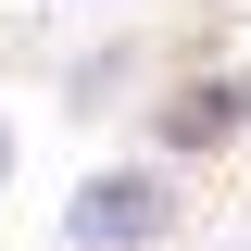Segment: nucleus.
<instances>
[{"label":"nucleus","instance_id":"f03ea898","mask_svg":"<svg viewBox=\"0 0 251 251\" xmlns=\"http://www.w3.org/2000/svg\"><path fill=\"white\" fill-rule=\"evenodd\" d=\"M138 151H163V163L251 151V63H176L163 88H138Z\"/></svg>","mask_w":251,"mask_h":251},{"label":"nucleus","instance_id":"7ed1b4c3","mask_svg":"<svg viewBox=\"0 0 251 251\" xmlns=\"http://www.w3.org/2000/svg\"><path fill=\"white\" fill-rule=\"evenodd\" d=\"M63 88H75V113H113V88H138V50H88Z\"/></svg>","mask_w":251,"mask_h":251},{"label":"nucleus","instance_id":"f257e3e1","mask_svg":"<svg viewBox=\"0 0 251 251\" xmlns=\"http://www.w3.org/2000/svg\"><path fill=\"white\" fill-rule=\"evenodd\" d=\"M176 226H188V163H163V151H113V163H88V176L63 188L50 239H63V251H163Z\"/></svg>","mask_w":251,"mask_h":251},{"label":"nucleus","instance_id":"20e7f679","mask_svg":"<svg viewBox=\"0 0 251 251\" xmlns=\"http://www.w3.org/2000/svg\"><path fill=\"white\" fill-rule=\"evenodd\" d=\"M13 163H25V138H13V113H0V201H13Z\"/></svg>","mask_w":251,"mask_h":251}]
</instances>
